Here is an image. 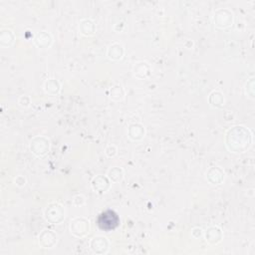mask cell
<instances>
[{"instance_id": "1", "label": "cell", "mask_w": 255, "mask_h": 255, "mask_svg": "<svg viewBox=\"0 0 255 255\" xmlns=\"http://www.w3.org/2000/svg\"><path fill=\"white\" fill-rule=\"evenodd\" d=\"M120 223L119 216L112 210H107L103 212L98 218V225L100 228L105 230L115 229Z\"/></svg>"}]
</instances>
